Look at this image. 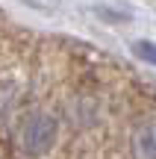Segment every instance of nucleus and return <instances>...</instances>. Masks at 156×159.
Wrapping results in <instances>:
<instances>
[{"label":"nucleus","instance_id":"obj_1","mask_svg":"<svg viewBox=\"0 0 156 159\" xmlns=\"http://www.w3.org/2000/svg\"><path fill=\"white\" fill-rule=\"evenodd\" d=\"M59 139V121L50 112H33L21 124V148L27 156H44Z\"/></svg>","mask_w":156,"mask_h":159},{"label":"nucleus","instance_id":"obj_2","mask_svg":"<svg viewBox=\"0 0 156 159\" xmlns=\"http://www.w3.org/2000/svg\"><path fill=\"white\" fill-rule=\"evenodd\" d=\"M133 156L136 159H156V118L136 127V133H133Z\"/></svg>","mask_w":156,"mask_h":159},{"label":"nucleus","instance_id":"obj_3","mask_svg":"<svg viewBox=\"0 0 156 159\" xmlns=\"http://www.w3.org/2000/svg\"><path fill=\"white\" fill-rule=\"evenodd\" d=\"M133 53H136L139 59H145V62L156 65V44H153V41H145V39L136 41V44H133Z\"/></svg>","mask_w":156,"mask_h":159}]
</instances>
